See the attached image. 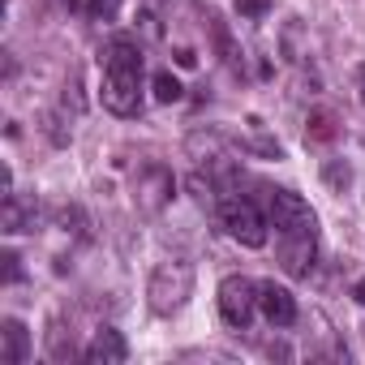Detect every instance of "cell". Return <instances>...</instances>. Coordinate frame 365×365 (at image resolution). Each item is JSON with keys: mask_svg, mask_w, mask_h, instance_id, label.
Here are the masks:
<instances>
[{"mask_svg": "<svg viewBox=\"0 0 365 365\" xmlns=\"http://www.w3.org/2000/svg\"><path fill=\"white\" fill-rule=\"evenodd\" d=\"M352 297H356V301H361V305H365V279H361V284H356V288H352Z\"/></svg>", "mask_w": 365, "mask_h": 365, "instance_id": "cell-20", "label": "cell"}, {"mask_svg": "<svg viewBox=\"0 0 365 365\" xmlns=\"http://www.w3.org/2000/svg\"><path fill=\"white\" fill-rule=\"evenodd\" d=\"M327 180H331V185L335 190H344L348 185V180H352V172H348V163H327V172H322Z\"/></svg>", "mask_w": 365, "mask_h": 365, "instance_id": "cell-16", "label": "cell"}, {"mask_svg": "<svg viewBox=\"0 0 365 365\" xmlns=\"http://www.w3.org/2000/svg\"><path fill=\"white\" fill-rule=\"evenodd\" d=\"M0 339H5V348H0V361L5 365H22L26 352H31V335L18 318H5V331H0Z\"/></svg>", "mask_w": 365, "mask_h": 365, "instance_id": "cell-10", "label": "cell"}, {"mask_svg": "<svg viewBox=\"0 0 365 365\" xmlns=\"http://www.w3.org/2000/svg\"><path fill=\"white\" fill-rule=\"evenodd\" d=\"M335 133H339V125H335L331 112H309V120H305V138L309 142H331Z\"/></svg>", "mask_w": 365, "mask_h": 365, "instance_id": "cell-11", "label": "cell"}, {"mask_svg": "<svg viewBox=\"0 0 365 365\" xmlns=\"http://www.w3.org/2000/svg\"><path fill=\"white\" fill-rule=\"evenodd\" d=\"M142 52L129 39H112L103 52V108L116 116H133L142 108Z\"/></svg>", "mask_w": 365, "mask_h": 365, "instance_id": "cell-1", "label": "cell"}, {"mask_svg": "<svg viewBox=\"0 0 365 365\" xmlns=\"http://www.w3.org/2000/svg\"><path fill=\"white\" fill-rule=\"evenodd\" d=\"M73 5H86V9H91L95 18H112L120 0H73Z\"/></svg>", "mask_w": 365, "mask_h": 365, "instance_id": "cell-15", "label": "cell"}, {"mask_svg": "<svg viewBox=\"0 0 365 365\" xmlns=\"http://www.w3.org/2000/svg\"><path fill=\"white\" fill-rule=\"evenodd\" d=\"M172 56H176V65H180V69H194V65H198V56H194L190 48H176Z\"/></svg>", "mask_w": 365, "mask_h": 365, "instance_id": "cell-18", "label": "cell"}, {"mask_svg": "<svg viewBox=\"0 0 365 365\" xmlns=\"http://www.w3.org/2000/svg\"><path fill=\"white\" fill-rule=\"evenodd\" d=\"M314 250H318L314 237H279V262H284V271L288 275H309Z\"/></svg>", "mask_w": 365, "mask_h": 365, "instance_id": "cell-8", "label": "cell"}, {"mask_svg": "<svg viewBox=\"0 0 365 365\" xmlns=\"http://www.w3.org/2000/svg\"><path fill=\"white\" fill-rule=\"evenodd\" d=\"M356 86H361V103H365V65L356 69Z\"/></svg>", "mask_w": 365, "mask_h": 365, "instance_id": "cell-19", "label": "cell"}, {"mask_svg": "<svg viewBox=\"0 0 365 365\" xmlns=\"http://www.w3.org/2000/svg\"><path fill=\"white\" fill-rule=\"evenodd\" d=\"M180 91H185V86H180L172 73H155V99H159V103H176Z\"/></svg>", "mask_w": 365, "mask_h": 365, "instance_id": "cell-13", "label": "cell"}, {"mask_svg": "<svg viewBox=\"0 0 365 365\" xmlns=\"http://www.w3.org/2000/svg\"><path fill=\"white\" fill-rule=\"evenodd\" d=\"M220 220H224L228 237L241 241L245 250H262V245H267V220L258 215L254 202H245V198H228V202H220Z\"/></svg>", "mask_w": 365, "mask_h": 365, "instance_id": "cell-3", "label": "cell"}, {"mask_svg": "<svg viewBox=\"0 0 365 365\" xmlns=\"http://www.w3.org/2000/svg\"><path fill=\"white\" fill-rule=\"evenodd\" d=\"M26 215H35V207H18V198H5V232H26Z\"/></svg>", "mask_w": 365, "mask_h": 365, "instance_id": "cell-12", "label": "cell"}, {"mask_svg": "<svg viewBox=\"0 0 365 365\" xmlns=\"http://www.w3.org/2000/svg\"><path fill=\"white\" fill-rule=\"evenodd\" d=\"M258 305H262V314H267L271 327H292V322H297V301H292V292L279 288V284H262V288H258Z\"/></svg>", "mask_w": 365, "mask_h": 365, "instance_id": "cell-7", "label": "cell"}, {"mask_svg": "<svg viewBox=\"0 0 365 365\" xmlns=\"http://www.w3.org/2000/svg\"><path fill=\"white\" fill-rule=\"evenodd\" d=\"M125 356H129V344H125V335L112 331V327H103V331L91 339V348H86V361H95V365H120Z\"/></svg>", "mask_w": 365, "mask_h": 365, "instance_id": "cell-9", "label": "cell"}, {"mask_svg": "<svg viewBox=\"0 0 365 365\" xmlns=\"http://www.w3.org/2000/svg\"><path fill=\"white\" fill-rule=\"evenodd\" d=\"M254 309H258V288L245 275H228L220 284V314H224V322L228 327H250Z\"/></svg>", "mask_w": 365, "mask_h": 365, "instance_id": "cell-6", "label": "cell"}, {"mask_svg": "<svg viewBox=\"0 0 365 365\" xmlns=\"http://www.w3.org/2000/svg\"><path fill=\"white\" fill-rule=\"evenodd\" d=\"M361 331H365V327H361Z\"/></svg>", "mask_w": 365, "mask_h": 365, "instance_id": "cell-21", "label": "cell"}, {"mask_svg": "<svg viewBox=\"0 0 365 365\" xmlns=\"http://www.w3.org/2000/svg\"><path fill=\"white\" fill-rule=\"evenodd\" d=\"M237 14L241 18H262V14H271V0H237Z\"/></svg>", "mask_w": 365, "mask_h": 365, "instance_id": "cell-14", "label": "cell"}, {"mask_svg": "<svg viewBox=\"0 0 365 365\" xmlns=\"http://www.w3.org/2000/svg\"><path fill=\"white\" fill-rule=\"evenodd\" d=\"M271 224L279 228V237H314V228H318L309 202L301 194H292V190L271 194Z\"/></svg>", "mask_w": 365, "mask_h": 365, "instance_id": "cell-4", "label": "cell"}, {"mask_svg": "<svg viewBox=\"0 0 365 365\" xmlns=\"http://www.w3.org/2000/svg\"><path fill=\"white\" fill-rule=\"evenodd\" d=\"M172 190H176L172 168H163V163H146V168L138 172V180H133V202H138V211L155 215V211H163V207H168Z\"/></svg>", "mask_w": 365, "mask_h": 365, "instance_id": "cell-5", "label": "cell"}, {"mask_svg": "<svg viewBox=\"0 0 365 365\" xmlns=\"http://www.w3.org/2000/svg\"><path fill=\"white\" fill-rule=\"evenodd\" d=\"M146 297H150V309L155 314H176L194 297V267L190 262H163L155 267L150 284H146Z\"/></svg>", "mask_w": 365, "mask_h": 365, "instance_id": "cell-2", "label": "cell"}, {"mask_svg": "<svg viewBox=\"0 0 365 365\" xmlns=\"http://www.w3.org/2000/svg\"><path fill=\"white\" fill-rule=\"evenodd\" d=\"M5 279H9V284H18V279H22V267H18V254H5Z\"/></svg>", "mask_w": 365, "mask_h": 365, "instance_id": "cell-17", "label": "cell"}]
</instances>
